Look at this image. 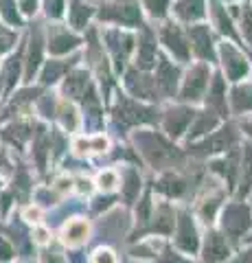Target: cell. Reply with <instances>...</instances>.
I'll list each match as a JSON object with an SVG mask.
<instances>
[{"instance_id":"1","label":"cell","mask_w":252,"mask_h":263,"mask_svg":"<svg viewBox=\"0 0 252 263\" xmlns=\"http://www.w3.org/2000/svg\"><path fill=\"white\" fill-rule=\"evenodd\" d=\"M206 84H208V68L204 64L195 66V68L189 70V75H186V79H184L182 99H186V101H195V99H200L202 92H204Z\"/></svg>"},{"instance_id":"2","label":"cell","mask_w":252,"mask_h":263,"mask_svg":"<svg viewBox=\"0 0 252 263\" xmlns=\"http://www.w3.org/2000/svg\"><path fill=\"white\" fill-rule=\"evenodd\" d=\"M222 57H224V68L232 81H239L248 75V70H250L248 62L237 48H232L230 44H222Z\"/></svg>"},{"instance_id":"3","label":"cell","mask_w":252,"mask_h":263,"mask_svg":"<svg viewBox=\"0 0 252 263\" xmlns=\"http://www.w3.org/2000/svg\"><path fill=\"white\" fill-rule=\"evenodd\" d=\"M248 226H250V211L243 204H230L224 213V228L230 235L237 237L241 233H246Z\"/></svg>"},{"instance_id":"4","label":"cell","mask_w":252,"mask_h":263,"mask_svg":"<svg viewBox=\"0 0 252 263\" xmlns=\"http://www.w3.org/2000/svg\"><path fill=\"white\" fill-rule=\"evenodd\" d=\"M110 11H101V18H112L117 22H123V24H136L141 22V11H138V5L127 0L123 5H114V7H108Z\"/></svg>"},{"instance_id":"5","label":"cell","mask_w":252,"mask_h":263,"mask_svg":"<svg viewBox=\"0 0 252 263\" xmlns=\"http://www.w3.org/2000/svg\"><path fill=\"white\" fill-rule=\"evenodd\" d=\"M162 42L167 44V48L178 57V60H186V57H189V44L184 42L182 33L176 27H171V24H167V27L162 29Z\"/></svg>"},{"instance_id":"6","label":"cell","mask_w":252,"mask_h":263,"mask_svg":"<svg viewBox=\"0 0 252 263\" xmlns=\"http://www.w3.org/2000/svg\"><path fill=\"white\" fill-rule=\"evenodd\" d=\"M178 246L184 252H195L198 250V233H195L193 221L182 215L180 217V230H178Z\"/></svg>"},{"instance_id":"7","label":"cell","mask_w":252,"mask_h":263,"mask_svg":"<svg viewBox=\"0 0 252 263\" xmlns=\"http://www.w3.org/2000/svg\"><path fill=\"white\" fill-rule=\"evenodd\" d=\"M117 117L123 123H138V121H147L149 112L145 108H141L138 103H132V101H127V99H119Z\"/></svg>"},{"instance_id":"8","label":"cell","mask_w":252,"mask_h":263,"mask_svg":"<svg viewBox=\"0 0 252 263\" xmlns=\"http://www.w3.org/2000/svg\"><path fill=\"white\" fill-rule=\"evenodd\" d=\"M228 257V246H226L222 235H208L206 246H204V259L208 263H219Z\"/></svg>"},{"instance_id":"9","label":"cell","mask_w":252,"mask_h":263,"mask_svg":"<svg viewBox=\"0 0 252 263\" xmlns=\"http://www.w3.org/2000/svg\"><path fill=\"white\" fill-rule=\"evenodd\" d=\"M191 119H193V112H191V110H184V108L173 110V112L167 114V119H165V129L176 138V136H180L182 132L186 129V125H189Z\"/></svg>"},{"instance_id":"10","label":"cell","mask_w":252,"mask_h":263,"mask_svg":"<svg viewBox=\"0 0 252 263\" xmlns=\"http://www.w3.org/2000/svg\"><path fill=\"white\" fill-rule=\"evenodd\" d=\"M108 42H110V48L114 51V60L119 66H123L125 57L129 53V48H132V37L125 35V33L121 31H110L108 33Z\"/></svg>"},{"instance_id":"11","label":"cell","mask_w":252,"mask_h":263,"mask_svg":"<svg viewBox=\"0 0 252 263\" xmlns=\"http://www.w3.org/2000/svg\"><path fill=\"white\" fill-rule=\"evenodd\" d=\"M158 86L162 88V92L165 95H173V90H176V84H178V70L173 68L169 62L162 60L160 66H158Z\"/></svg>"},{"instance_id":"12","label":"cell","mask_w":252,"mask_h":263,"mask_svg":"<svg viewBox=\"0 0 252 263\" xmlns=\"http://www.w3.org/2000/svg\"><path fill=\"white\" fill-rule=\"evenodd\" d=\"M191 40H193V48L200 57H210L213 55V46H210V35L206 27H193L191 29Z\"/></svg>"},{"instance_id":"13","label":"cell","mask_w":252,"mask_h":263,"mask_svg":"<svg viewBox=\"0 0 252 263\" xmlns=\"http://www.w3.org/2000/svg\"><path fill=\"white\" fill-rule=\"evenodd\" d=\"M88 239V224L84 219H72L68 221V226L64 228V241L68 246H77L81 241Z\"/></svg>"},{"instance_id":"14","label":"cell","mask_w":252,"mask_h":263,"mask_svg":"<svg viewBox=\"0 0 252 263\" xmlns=\"http://www.w3.org/2000/svg\"><path fill=\"white\" fill-rule=\"evenodd\" d=\"M127 86L138 97L153 99V84H151L149 77H143V75H138V72H129L127 75Z\"/></svg>"},{"instance_id":"15","label":"cell","mask_w":252,"mask_h":263,"mask_svg":"<svg viewBox=\"0 0 252 263\" xmlns=\"http://www.w3.org/2000/svg\"><path fill=\"white\" fill-rule=\"evenodd\" d=\"M235 141V134L230 129H224V132H217L215 136H210V141H206L204 145H200L198 149L202 152V154H206V152H222V149H226L230 143Z\"/></svg>"},{"instance_id":"16","label":"cell","mask_w":252,"mask_h":263,"mask_svg":"<svg viewBox=\"0 0 252 263\" xmlns=\"http://www.w3.org/2000/svg\"><path fill=\"white\" fill-rule=\"evenodd\" d=\"M176 13L184 20H195L204 13V0H178Z\"/></svg>"},{"instance_id":"17","label":"cell","mask_w":252,"mask_h":263,"mask_svg":"<svg viewBox=\"0 0 252 263\" xmlns=\"http://www.w3.org/2000/svg\"><path fill=\"white\" fill-rule=\"evenodd\" d=\"M75 149L79 154H96V152H105L108 149V138L103 136H94V138H77L75 141Z\"/></svg>"},{"instance_id":"18","label":"cell","mask_w":252,"mask_h":263,"mask_svg":"<svg viewBox=\"0 0 252 263\" xmlns=\"http://www.w3.org/2000/svg\"><path fill=\"white\" fill-rule=\"evenodd\" d=\"M79 44V40L77 37H72V35H68V33H57L53 40H51V53H55V55H62V53H68V51H72Z\"/></svg>"},{"instance_id":"19","label":"cell","mask_w":252,"mask_h":263,"mask_svg":"<svg viewBox=\"0 0 252 263\" xmlns=\"http://www.w3.org/2000/svg\"><path fill=\"white\" fill-rule=\"evenodd\" d=\"M153 60H156V44H153L151 37L147 35L138 44V66H141V68H149Z\"/></svg>"},{"instance_id":"20","label":"cell","mask_w":252,"mask_h":263,"mask_svg":"<svg viewBox=\"0 0 252 263\" xmlns=\"http://www.w3.org/2000/svg\"><path fill=\"white\" fill-rule=\"evenodd\" d=\"M232 103H235V110H237V112H248V110H252V88H250V86L237 88V90L232 92Z\"/></svg>"},{"instance_id":"21","label":"cell","mask_w":252,"mask_h":263,"mask_svg":"<svg viewBox=\"0 0 252 263\" xmlns=\"http://www.w3.org/2000/svg\"><path fill=\"white\" fill-rule=\"evenodd\" d=\"M88 86V75L86 72H75V75H70L66 79V92L70 97H81L84 95V90Z\"/></svg>"},{"instance_id":"22","label":"cell","mask_w":252,"mask_h":263,"mask_svg":"<svg viewBox=\"0 0 252 263\" xmlns=\"http://www.w3.org/2000/svg\"><path fill=\"white\" fill-rule=\"evenodd\" d=\"M40 57H42V42H40V37H35L33 42H31V51H29V57H27V77L29 79L33 77V72L37 70Z\"/></svg>"},{"instance_id":"23","label":"cell","mask_w":252,"mask_h":263,"mask_svg":"<svg viewBox=\"0 0 252 263\" xmlns=\"http://www.w3.org/2000/svg\"><path fill=\"white\" fill-rule=\"evenodd\" d=\"M88 18H90V7L81 5L79 0H72V9H70V22L75 24L77 29H81L84 24L88 22Z\"/></svg>"},{"instance_id":"24","label":"cell","mask_w":252,"mask_h":263,"mask_svg":"<svg viewBox=\"0 0 252 263\" xmlns=\"http://www.w3.org/2000/svg\"><path fill=\"white\" fill-rule=\"evenodd\" d=\"M60 114H62V125L66 127L68 132L77 129V125H79V117H77V110L72 108L70 103H62Z\"/></svg>"},{"instance_id":"25","label":"cell","mask_w":252,"mask_h":263,"mask_svg":"<svg viewBox=\"0 0 252 263\" xmlns=\"http://www.w3.org/2000/svg\"><path fill=\"white\" fill-rule=\"evenodd\" d=\"M153 228H156L158 233H169V230L173 228V213L169 211L167 206H162V209L158 211L156 224H153Z\"/></svg>"},{"instance_id":"26","label":"cell","mask_w":252,"mask_h":263,"mask_svg":"<svg viewBox=\"0 0 252 263\" xmlns=\"http://www.w3.org/2000/svg\"><path fill=\"white\" fill-rule=\"evenodd\" d=\"M215 127V119L213 117H208V114H202L200 121L195 123V127L191 132V136H200V134H206L208 129H213Z\"/></svg>"},{"instance_id":"27","label":"cell","mask_w":252,"mask_h":263,"mask_svg":"<svg viewBox=\"0 0 252 263\" xmlns=\"http://www.w3.org/2000/svg\"><path fill=\"white\" fill-rule=\"evenodd\" d=\"M64 68L66 66H62V64H57V62H51L46 66V70H44V75H42V79H44V84H53V81H57V77H60V72H64Z\"/></svg>"},{"instance_id":"28","label":"cell","mask_w":252,"mask_h":263,"mask_svg":"<svg viewBox=\"0 0 252 263\" xmlns=\"http://www.w3.org/2000/svg\"><path fill=\"white\" fill-rule=\"evenodd\" d=\"M160 189H162V191H167L169 195H180L182 189H184V184H182L178 178H167L165 182L160 184Z\"/></svg>"},{"instance_id":"29","label":"cell","mask_w":252,"mask_h":263,"mask_svg":"<svg viewBox=\"0 0 252 263\" xmlns=\"http://www.w3.org/2000/svg\"><path fill=\"white\" fill-rule=\"evenodd\" d=\"M213 15L217 18V24H219V29H222L224 33H232V29H230V20L224 15V11H222V7H219L217 3H213Z\"/></svg>"},{"instance_id":"30","label":"cell","mask_w":252,"mask_h":263,"mask_svg":"<svg viewBox=\"0 0 252 263\" xmlns=\"http://www.w3.org/2000/svg\"><path fill=\"white\" fill-rule=\"evenodd\" d=\"M119 176L114 174V171H103V174L99 176V186L103 189V191H110V189H114Z\"/></svg>"},{"instance_id":"31","label":"cell","mask_w":252,"mask_h":263,"mask_svg":"<svg viewBox=\"0 0 252 263\" xmlns=\"http://www.w3.org/2000/svg\"><path fill=\"white\" fill-rule=\"evenodd\" d=\"M64 3H66V0H46V13L51 15V18H60L64 13Z\"/></svg>"},{"instance_id":"32","label":"cell","mask_w":252,"mask_h":263,"mask_svg":"<svg viewBox=\"0 0 252 263\" xmlns=\"http://www.w3.org/2000/svg\"><path fill=\"white\" fill-rule=\"evenodd\" d=\"M13 40H15V35H13L11 31H7V29L0 27V53L9 51V48L13 46Z\"/></svg>"},{"instance_id":"33","label":"cell","mask_w":252,"mask_h":263,"mask_svg":"<svg viewBox=\"0 0 252 263\" xmlns=\"http://www.w3.org/2000/svg\"><path fill=\"white\" fill-rule=\"evenodd\" d=\"M0 5H3V13L7 15V20L9 22H15L18 24L20 22V18H18V13H15L13 9H15V5L11 3V0H0Z\"/></svg>"},{"instance_id":"34","label":"cell","mask_w":252,"mask_h":263,"mask_svg":"<svg viewBox=\"0 0 252 263\" xmlns=\"http://www.w3.org/2000/svg\"><path fill=\"white\" fill-rule=\"evenodd\" d=\"M138 184H141V182H138V176L134 174V171H129V174H127V184H125V195L134 197L136 191H138Z\"/></svg>"},{"instance_id":"35","label":"cell","mask_w":252,"mask_h":263,"mask_svg":"<svg viewBox=\"0 0 252 263\" xmlns=\"http://www.w3.org/2000/svg\"><path fill=\"white\" fill-rule=\"evenodd\" d=\"M92 263H117V259L110 250H96L92 254Z\"/></svg>"},{"instance_id":"36","label":"cell","mask_w":252,"mask_h":263,"mask_svg":"<svg viewBox=\"0 0 252 263\" xmlns=\"http://www.w3.org/2000/svg\"><path fill=\"white\" fill-rule=\"evenodd\" d=\"M145 3H147V7H149V11H151L153 15H162V13H165L167 0H145Z\"/></svg>"},{"instance_id":"37","label":"cell","mask_w":252,"mask_h":263,"mask_svg":"<svg viewBox=\"0 0 252 263\" xmlns=\"http://www.w3.org/2000/svg\"><path fill=\"white\" fill-rule=\"evenodd\" d=\"M11 259V246L0 237V261H9Z\"/></svg>"},{"instance_id":"38","label":"cell","mask_w":252,"mask_h":263,"mask_svg":"<svg viewBox=\"0 0 252 263\" xmlns=\"http://www.w3.org/2000/svg\"><path fill=\"white\" fill-rule=\"evenodd\" d=\"M22 11L24 13H33L35 11V0H22Z\"/></svg>"},{"instance_id":"39","label":"cell","mask_w":252,"mask_h":263,"mask_svg":"<svg viewBox=\"0 0 252 263\" xmlns=\"http://www.w3.org/2000/svg\"><path fill=\"white\" fill-rule=\"evenodd\" d=\"M162 263H184V261H182V259H178V257H173V254H169L167 261H162Z\"/></svg>"},{"instance_id":"40","label":"cell","mask_w":252,"mask_h":263,"mask_svg":"<svg viewBox=\"0 0 252 263\" xmlns=\"http://www.w3.org/2000/svg\"><path fill=\"white\" fill-rule=\"evenodd\" d=\"M46 263H62V259H60V257H55V254H53V257H51V259H48V257H46Z\"/></svg>"},{"instance_id":"41","label":"cell","mask_w":252,"mask_h":263,"mask_svg":"<svg viewBox=\"0 0 252 263\" xmlns=\"http://www.w3.org/2000/svg\"><path fill=\"white\" fill-rule=\"evenodd\" d=\"M246 129L250 132V134H252V121H248V123H246Z\"/></svg>"},{"instance_id":"42","label":"cell","mask_w":252,"mask_h":263,"mask_svg":"<svg viewBox=\"0 0 252 263\" xmlns=\"http://www.w3.org/2000/svg\"><path fill=\"white\" fill-rule=\"evenodd\" d=\"M248 261H250V257H246V259H243V257H239V261H237V263H248Z\"/></svg>"}]
</instances>
